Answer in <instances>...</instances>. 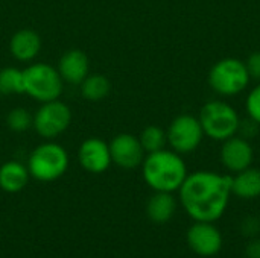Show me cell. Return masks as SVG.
Masks as SVG:
<instances>
[{
  "mask_svg": "<svg viewBox=\"0 0 260 258\" xmlns=\"http://www.w3.org/2000/svg\"><path fill=\"white\" fill-rule=\"evenodd\" d=\"M245 257L247 258H260V239H250V242L245 246Z\"/></svg>",
  "mask_w": 260,
  "mask_h": 258,
  "instance_id": "26",
  "label": "cell"
},
{
  "mask_svg": "<svg viewBox=\"0 0 260 258\" xmlns=\"http://www.w3.org/2000/svg\"><path fill=\"white\" fill-rule=\"evenodd\" d=\"M0 94H24L23 70L17 67H5L0 70Z\"/></svg>",
  "mask_w": 260,
  "mask_h": 258,
  "instance_id": "20",
  "label": "cell"
},
{
  "mask_svg": "<svg viewBox=\"0 0 260 258\" xmlns=\"http://www.w3.org/2000/svg\"><path fill=\"white\" fill-rule=\"evenodd\" d=\"M29 170L20 161L11 160L0 166V189L6 193H18L29 182Z\"/></svg>",
  "mask_w": 260,
  "mask_h": 258,
  "instance_id": "16",
  "label": "cell"
},
{
  "mask_svg": "<svg viewBox=\"0 0 260 258\" xmlns=\"http://www.w3.org/2000/svg\"><path fill=\"white\" fill-rule=\"evenodd\" d=\"M260 131V125L257 122H254L253 119H250L247 116V119H241V125H239V131H238V135L247 138V140H253L254 137H257Z\"/></svg>",
  "mask_w": 260,
  "mask_h": 258,
  "instance_id": "24",
  "label": "cell"
},
{
  "mask_svg": "<svg viewBox=\"0 0 260 258\" xmlns=\"http://www.w3.org/2000/svg\"><path fill=\"white\" fill-rule=\"evenodd\" d=\"M78 161L88 173L99 175L107 172L113 164L108 143L96 137L84 140L78 149Z\"/></svg>",
  "mask_w": 260,
  "mask_h": 258,
  "instance_id": "12",
  "label": "cell"
},
{
  "mask_svg": "<svg viewBox=\"0 0 260 258\" xmlns=\"http://www.w3.org/2000/svg\"><path fill=\"white\" fill-rule=\"evenodd\" d=\"M140 167L145 182L154 192L175 193L189 175L183 157L166 148L146 154Z\"/></svg>",
  "mask_w": 260,
  "mask_h": 258,
  "instance_id": "2",
  "label": "cell"
},
{
  "mask_svg": "<svg viewBox=\"0 0 260 258\" xmlns=\"http://www.w3.org/2000/svg\"><path fill=\"white\" fill-rule=\"evenodd\" d=\"M32 123L34 114H30L26 108L17 106L6 114V126L12 132H24L32 128Z\"/></svg>",
  "mask_w": 260,
  "mask_h": 258,
  "instance_id": "21",
  "label": "cell"
},
{
  "mask_svg": "<svg viewBox=\"0 0 260 258\" xmlns=\"http://www.w3.org/2000/svg\"><path fill=\"white\" fill-rule=\"evenodd\" d=\"M26 166L30 178L40 182H52L67 172L69 154L61 144L47 140L30 152Z\"/></svg>",
  "mask_w": 260,
  "mask_h": 258,
  "instance_id": "5",
  "label": "cell"
},
{
  "mask_svg": "<svg viewBox=\"0 0 260 258\" xmlns=\"http://www.w3.org/2000/svg\"><path fill=\"white\" fill-rule=\"evenodd\" d=\"M241 234L247 239H256L260 234V217L254 216H247L242 219L241 225H239Z\"/></svg>",
  "mask_w": 260,
  "mask_h": 258,
  "instance_id": "23",
  "label": "cell"
},
{
  "mask_svg": "<svg viewBox=\"0 0 260 258\" xmlns=\"http://www.w3.org/2000/svg\"><path fill=\"white\" fill-rule=\"evenodd\" d=\"M140 144L146 154H152L157 151H161L168 146V135L166 131L157 125H149L146 126L140 135H139Z\"/></svg>",
  "mask_w": 260,
  "mask_h": 258,
  "instance_id": "19",
  "label": "cell"
},
{
  "mask_svg": "<svg viewBox=\"0 0 260 258\" xmlns=\"http://www.w3.org/2000/svg\"><path fill=\"white\" fill-rule=\"evenodd\" d=\"M232 195L244 201L260 198V169L251 166L232 175Z\"/></svg>",
  "mask_w": 260,
  "mask_h": 258,
  "instance_id": "15",
  "label": "cell"
},
{
  "mask_svg": "<svg viewBox=\"0 0 260 258\" xmlns=\"http://www.w3.org/2000/svg\"><path fill=\"white\" fill-rule=\"evenodd\" d=\"M245 65L247 70L250 73L251 81H257L260 82V50L253 52L247 59H245Z\"/></svg>",
  "mask_w": 260,
  "mask_h": 258,
  "instance_id": "25",
  "label": "cell"
},
{
  "mask_svg": "<svg viewBox=\"0 0 260 258\" xmlns=\"http://www.w3.org/2000/svg\"><path fill=\"white\" fill-rule=\"evenodd\" d=\"M24 94L34 100L44 103L61 97L64 81L56 70L46 62H34L23 70Z\"/></svg>",
  "mask_w": 260,
  "mask_h": 258,
  "instance_id": "6",
  "label": "cell"
},
{
  "mask_svg": "<svg viewBox=\"0 0 260 258\" xmlns=\"http://www.w3.org/2000/svg\"><path fill=\"white\" fill-rule=\"evenodd\" d=\"M232 175L197 170L186 176L178 190V202L193 222L219 220L230 204Z\"/></svg>",
  "mask_w": 260,
  "mask_h": 258,
  "instance_id": "1",
  "label": "cell"
},
{
  "mask_svg": "<svg viewBox=\"0 0 260 258\" xmlns=\"http://www.w3.org/2000/svg\"><path fill=\"white\" fill-rule=\"evenodd\" d=\"M245 113L250 119L260 125V82L250 90L245 99Z\"/></svg>",
  "mask_w": 260,
  "mask_h": 258,
  "instance_id": "22",
  "label": "cell"
},
{
  "mask_svg": "<svg viewBox=\"0 0 260 258\" xmlns=\"http://www.w3.org/2000/svg\"><path fill=\"white\" fill-rule=\"evenodd\" d=\"M219 160L222 167L232 175L251 167L254 161V149L251 141L241 135H235L222 141L219 149Z\"/></svg>",
  "mask_w": 260,
  "mask_h": 258,
  "instance_id": "11",
  "label": "cell"
},
{
  "mask_svg": "<svg viewBox=\"0 0 260 258\" xmlns=\"http://www.w3.org/2000/svg\"><path fill=\"white\" fill-rule=\"evenodd\" d=\"M177 211V199L174 193L166 192H154V195L148 199L146 214L149 220L154 224H166L169 222Z\"/></svg>",
  "mask_w": 260,
  "mask_h": 258,
  "instance_id": "17",
  "label": "cell"
},
{
  "mask_svg": "<svg viewBox=\"0 0 260 258\" xmlns=\"http://www.w3.org/2000/svg\"><path fill=\"white\" fill-rule=\"evenodd\" d=\"M186 240L189 248L200 257H213L222 249V234L213 222H193Z\"/></svg>",
  "mask_w": 260,
  "mask_h": 258,
  "instance_id": "10",
  "label": "cell"
},
{
  "mask_svg": "<svg viewBox=\"0 0 260 258\" xmlns=\"http://www.w3.org/2000/svg\"><path fill=\"white\" fill-rule=\"evenodd\" d=\"M166 135H168L169 149L175 151L180 155L195 152L201 146L206 137L198 117L192 114L177 116L169 123V128L166 129Z\"/></svg>",
  "mask_w": 260,
  "mask_h": 258,
  "instance_id": "8",
  "label": "cell"
},
{
  "mask_svg": "<svg viewBox=\"0 0 260 258\" xmlns=\"http://www.w3.org/2000/svg\"><path fill=\"white\" fill-rule=\"evenodd\" d=\"M209 87L221 97H233L244 93L250 82L245 61L239 58H222L216 61L207 75Z\"/></svg>",
  "mask_w": 260,
  "mask_h": 258,
  "instance_id": "4",
  "label": "cell"
},
{
  "mask_svg": "<svg viewBox=\"0 0 260 258\" xmlns=\"http://www.w3.org/2000/svg\"><path fill=\"white\" fill-rule=\"evenodd\" d=\"M41 50V38L32 29H20L9 40L11 55L21 62L34 61Z\"/></svg>",
  "mask_w": 260,
  "mask_h": 258,
  "instance_id": "14",
  "label": "cell"
},
{
  "mask_svg": "<svg viewBox=\"0 0 260 258\" xmlns=\"http://www.w3.org/2000/svg\"><path fill=\"white\" fill-rule=\"evenodd\" d=\"M56 70L64 82L79 85L90 73V59L81 49H70L61 55Z\"/></svg>",
  "mask_w": 260,
  "mask_h": 258,
  "instance_id": "13",
  "label": "cell"
},
{
  "mask_svg": "<svg viewBox=\"0 0 260 258\" xmlns=\"http://www.w3.org/2000/svg\"><path fill=\"white\" fill-rule=\"evenodd\" d=\"M108 146H110L111 163L125 170H133L140 167L146 157V152L143 151L139 137L129 132L117 134L110 141Z\"/></svg>",
  "mask_w": 260,
  "mask_h": 258,
  "instance_id": "9",
  "label": "cell"
},
{
  "mask_svg": "<svg viewBox=\"0 0 260 258\" xmlns=\"http://www.w3.org/2000/svg\"><path fill=\"white\" fill-rule=\"evenodd\" d=\"M204 135L215 141H225L238 135L241 116L233 105L225 100L213 99L206 102L197 116Z\"/></svg>",
  "mask_w": 260,
  "mask_h": 258,
  "instance_id": "3",
  "label": "cell"
},
{
  "mask_svg": "<svg viewBox=\"0 0 260 258\" xmlns=\"http://www.w3.org/2000/svg\"><path fill=\"white\" fill-rule=\"evenodd\" d=\"M72 119L73 114L70 106L56 99L40 105V108L34 114L32 128L41 138L55 140L69 129Z\"/></svg>",
  "mask_w": 260,
  "mask_h": 258,
  "instance_id": "7",
  "label": "cell"
},
{
  "mask_svg": "<svg viewBox=\"0 0 260 258\" xmlns=\"http://www.w3.org/2000/svg\"><path fill=\"white\" fill-rule=\"evenodd\" d=\"M259 217H260V216H259Z\"/></svg>",
  "mask_w": 260,
  "mask_h": 258,
  "instance_id": "27",
  "label": "cell"
},
{
  "mask_svg": "<svg viewBox=\"0 0 260 258\" xmlns=\"http://www.w3.org/2000/svg\"><path fill=\"white\" fill-rule=\"evenodd\" d=\"M111 91V82L105 75L93 73L79 84V93L82 99L88 102H101L104 100Z\"/></svg>",
  "mask_w": 260,
  "mask_h": 258,
  "instance_id": "18",
  "label": "cell"
}]
</instances>
